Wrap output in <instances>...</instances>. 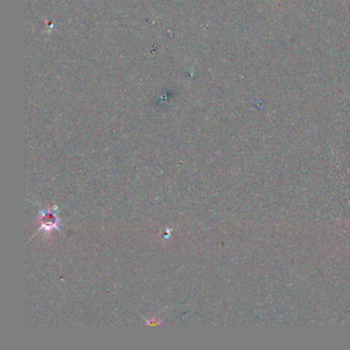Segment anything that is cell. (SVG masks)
Masks as SVG:
<instances>
[{"label":"cell","mask_w":350,"mask_h":350,"mask_svg":"<svg viewBox=\"0 0 350 350\" xmlns=\"http://www.w3.org/2000/svg\"><path fill=\"white\" fill-rule=\"evenodd\" d=\"M41 222H42L43 228L52 229V228H56L57 223H58V219H57V217L54 214L47 212V213L43 214Z\"/></svg>","instance_id":"1"}]
</instances>
